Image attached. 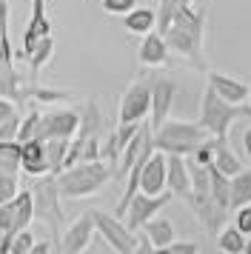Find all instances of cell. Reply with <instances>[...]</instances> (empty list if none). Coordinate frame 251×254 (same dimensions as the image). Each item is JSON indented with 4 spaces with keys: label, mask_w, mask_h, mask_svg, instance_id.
Returning <instances> with one entry per match:
<instances>
[{
    "label": "cell",
    "mask_w": 251,
    "mask_h": 254,
    "mask_svg": "<svg viewBox=\"0 0 251 254\" xmlns=\"http://www.w3.org/2000/svg\"><path fill=\"white\" fill-rule=\"evenodd\" d=\"M166 43H169L171 52H177L180 58H186L194 69L208 71L205 66V9H194L191 3L188 6H177L174 14H171V23L166 26Z\"/></svg>",
    "instance_id": "cell-1"
},
{
    "label": "cell",
    "mask_w": 251,
    "mask_h": 254,
    "mask_svg": "<svg viewBox=\"0 0 251 254\" xmlns=\"http://www.w3.org/2000/svg\"><path fill=\"white\" fill-rule=\"evenodd\" d=\"M114 177V166L109 160H80L57 172V189L63 200H83V197L97 194L103 186Z\"/></svg>",
    "instance_id": "cell-2"
},
{
    "label": "cell",
    "mask_w": 251,
    "mask_h": 254,
    "mask_svg": "<svg viewBox=\"0 0 251 254\" xmlns=\"http://www.w3.org/2000/svg\"><path fill=\"white\" fill-rule=\"evenodd\" d=\"M151 137H154V149L166 151V154H183V157H188L203 140L214 137V134H208V128L200 123V120H166L160 128L151 131Z\"/></svg>",
    "instance_id": "cell-3"
},
{
    "label": "cell",
    "mask_w": 251,
    "mask_h": 254,
    "mask_svg": "<svg viewBox=\"0 0 251 254\" xmlns=\"http://www.w3.org/2000/svg\"><path fill=\"white\" fill-rule=\"evenodd\" d=\"M237 117H251V106L249 103H228L211 86H205L203 100H200V123L208 128V134L228 137V128H231V123Z\"/></svg>",
    "instance_id": "cell-4"
},
{
    "label": "cell",
    "mask_w": 251,
    "mask_h": 254,
    "mask_svg": "<svg viewBox=\"0 0 251 254\" xmlns=\"http://www.w3.org/2000/svg\"><path fill=\"white\" fill-rule=\"evenodd\" d=\"M34 197V217H40L52 229V234H60L63 226V194L57 189V174H40L32 183Z\"/></svg>",
    "instance_id": "cell-5"
},
{
    "label": "cell",
    "mask_w": 251,
    "mask_h": 254,
    "mask_svg": "<svg viewBox=\"0 0 251 254\" xmlns=\"http://www.w3.org/2000/svg\"><path fill=\"white\" fill-rule=\"evenodd\" d=\"M151 112V77H137L126 86L117 109V123H143Z\"/></svg>",
    "instance_id": "cell-6"
},
{
    "label": "cell",
    "mask_w": 251,
    "mask_h": 254,
    "mask_svg": "<svg viewBox=\"0 0 251 254\" xmlns=\"http://www.w3.org/2000/svg\"><path fill=\"white\" fill-rule=\"evenodd\" d=\"M80 131V109H68V106L55 103L52 109L40 112V123H37V134L34 137L49 140V137H74Z\"/></svg>",
    "instance_id": "cell-7"
},
{
    "label": "cell",
    "mask_w": 251,
    "mask_h": 254,
    "mask_svg": "<svg viewBox=\"0 0 251 254\" xmlns=\"http://www.w3.org/2000/svg\"><path fill=\"white\" fill-rule=\"evenodd\" d=\"M94 226L106 246L117 254H134L137 252V234L126 226L123 217L117 214H106V211H94Z\"/></svg>",
    "instance_id": "cell-8"
},
{
    "label": "cell",
    "mask_w": 251,
    "mask_h": 254,
    "mask_svg": "<svg viewBox=\"0 0 251 254\" xmlns=\"http://www.w3.org/2000/svg\"><path fill=\"white\" fill-rule=\"evenodd\" d=\"M171 200V191H163V194H146V191H137L131 200H128V206H126V226L131 231L143 229L151 217H157L160 208H166Z\"/></svg>",
    "instance_id": "cell-9"
},
{
    "label": "cell",
    "mask_w": 251,
    "mask_h": 254,
    "mask_svg": "<svg viewBox=\"0 0 251 254\" xmlns=\"http://www.w3.org/2000/svg\"><path fill=\"white\" fill-rule=\"evenodd\" d=\"M177 97V83L166 77V74H154L151 77V112H148V126L151 131L160 128L171 117V106Z\"/></svg>",
    "instance_id": "cell-10"
},
{
    "label": "cell",
    "mask_w": 251,
    "mask_h": 254,
    "mask_svg": "<svg viewBox=\"0 0 251 254\" xmlns=\"http://www.w3.org/2000/svg\"><path fill=\"white\" fill-rule=\"evenodd\" d=\"M94 231H97V226H94V211H86V214H80L77 220H71L66 229H63L60 240H57V249H60L63 254L86 252V249L91 246Z\"/></svg>",
    "instance_id": "cell-11"
},
{
    "label": "cell",
    "mask_w": 251,
    "mask_h": 254,
    "mask_svg": "<svg viewBox=\"0 0 251 254\" xmlns=\"http://www.w3.org/2000/svg\"><path fill=\"white\" fill-rule=\"evenodd\" d=\"M186 203H188V208L194 211V217L200 220V226L208 234H220V229L226 226V220H228V211H231V208L220 206L214 197H211V191L208 194H191Z\"/></svg>",
    "instance_id": "cell-12"
},
{
    "label": "cell",
    "mask_w": 251,
    "mask_h": 254,
    "mask_svg": "<svg viewBox=\"0 0 251 254\" xmlns=\"http://www.w3.org/2000/svg\"><path fill=\"white\" fill-rule=\"evenodd\" d=\"M169 55H171V49L157 29L146 32L143 40H140V46H137V63L143 69H163V66H169Z\"/></svg>",
    "instance_id": "cell-13"
},
{
    "label": "cell",
    "mask_w": 251,
    "mask_h": 254,
    "mask_svg": "<svg viewBox=\"0 0 251 254\" xmlns=\"http://www.w3.org/2000/svg\"><path fill=\"white\" fill-rule=\"evenodd\" d=\"M166 174H169V163H166V151L154 149L148 154V160L140 169V191L146 194H163L166 189Z\"/></svg>",
    "instance_id": "cell-14"
},
{
    "label": "cell",
    "mask_w": 251,
    "mask_h": 254,
    "mask_svg": "<svg viewBox=\"0 0 251 254\" xmlns=\"http://www.w3.org/2000/svg\"><path fill=\"white\" fill-rule=\"evenodd\" d=\"M169 163V174H166V189L171 191V197L188 200L191 197V174H188V160L183 154H166Z\"/></svg>",
    "instance_id": "cell-15"
},
{
    "label": "cell",
    "mask_w": 251,
    "mask_h": 254,
    "mask_svg": "<svg viewBox=\"0 0 251 254\" xmlns=\"http://www.w3.org/2000/svg\"><path fill=\"white\" fill-rule=\"evenodd\" d=\"M20 172L29 177L49 174V157H46V143L40 137H29L20 143Z\"/></svg>",
    "instance_id": "cell-16"
},
{
    "label": "cell",
    "mask_w": 251,
    "mask_h": 254,
    "mask_svg": "<svg viewBox=\"0 0 251 254\" xmlns=\"http://www.w3.org/2000/svg\"><path fill=\"white\" fill-rule=\"evenodd\" d=\"M208 86L214 89L223 100L228 103H249V83H243L240 77H231V74H223V71L208 69Z\"/></svg>",
    "instance_id": "cell-17"
},
{
    "label": "cell",
    "mask_w": 251,
    "mask_h": 254,
    "mask_svg": "<svg viewBox=\"0 0 251 254\" xmlns=\"http://www.w3.org/2000/svg\"><path fill=\"white\" fill-rule=\"evenodd\" d=\"M126 32L128 35H146V32H151V29H157V9H148V6H134L131 12L126 14Z\"/></svg>",
    "instance_id": "cell-18"
},
{
    "label": "cell",
    "mask_w": 251,
    "mask_h": 254,
    "mask_svg": "<svg viewBox=\"0 0 251 254\" xmlns=\"http://www.w3.org/2000/svg\"><path fill=\"white\" fill-rule=\"evenodd\" d=\"M143 231H146L148 234V240L154 243V252H166V246H169L171 240H174V234H177V231H174V223H171L169 217H151L146 223V226H143Z\"/></svg>",
    "instance_id": "cell-19"
},
{
    "label": "cell",
    "mask_w": 251,
    "mask_h": 254,
    "mask_svg": "<svg viewBox=\"0 0 251 254\" xmlns=\"http://www.w3.org/2000/svg\"><path fill=\"white\" fill-rule=\"evenodd\" d=\"M103 131V112L97 100H86L80 106V137H100Z\"/></svg>",
    "instance_id": "cell-20"
},
{
    "label": "cell",
    "mask_w": 251,
    "mask_h": 254,
    "mask_svg": "<svg viewBox=\"0 0 251 254\" xmlns=\"http://www.w3.org/2000/svg\"><path fill=\"white\" fill-rule=\"evenodd\" d=\"M214 166L223 174H228V177H234V174H240L246 169V166L240 163V157L231 151L228 137H214Z\"/></svg>",
    "instance_id": "cell-21"
},
{
    "label": "cell",
    "mask_w": 251,
    "mask_h": 254,
    "mask_svg": "<svg viewBox=\"0 0 251 254\" xmlns=\"http://www.w3.org/2000/svg\"><path fill=\"white\" fill-rule=\"evenodd\" d=\"M11 208H14V231H23L32 226L34 220V197L32 189H20L17 197L11 200Z\"/></svg>",
    "instance_id": "cell-22"
},
{
    "label": "cell",
    "mask_w": 251,
    "mask_h": 254,
    "mask_svg": "<svg viewBox=\"0 0 251 254\" xmlns=\"http://www.w3.org/2000/svg\"><path fill=\"white\" fill-rule=\"evenodd\" d=\"M52 55H55V37L52 35H43L37 43H34V49L26 55V63H29V74H37V71L46 69V63L52 60Z\"/></svg>",
    "instance_id": "cell-23"
},
{
    "label": "cell",
    "mask_w": 251,
    "mask_h": 254,
    "mask_svg": "<svg viewBox=\"0 0 251 254\" xmlns=\"http://www.w3.org/2000/svg\"><path fill=\"white\" fill-rule=\"evenodd\" d=\"M14 46L9 37V0H0V66H14Z\"/></svg>",
    "instance_id": "cell-24"
},
{
    "label": "cell",
    "mask_w": 251,
    "mask_h": 254,
    "mask_svg": "<svg viewBox=\"0 0 251 254\" xmlns=\"http://www.w3.org/2000/svg\"><path fill=\"white\" fill-rule=\"evenodd\" d=\"M217 249L226 254H243L246 252V234L237 226H223L217 234Z\"/></svg>",
    "instance_id": "cell-25"
},
{
    "label": "cell",
    "mask_w": 251,
    "mask_h": 254,
    "mask_svg": "<svg viewBox=\"0 0 251 254\" xmlns=\"http://www.w3.org/2000/svg\"><path fill=\"white\" fill-rule=\"evenodd\" d=\"M46 143V157H49V169L52 174H57L66 163V154H68V146H71V137H49L43 140Z\"/></svg>",
    "instance_id": "cell-26"
},
{
    "label": "cell",
    "mask_w": 251,
    "mask_h": 254,
    "mask_svg": "<svg viewBox=\"0 0 251 254\" xmlns=\"http://www.w3.org/2000/svg\"><path fill=\"white\" fill-rule=\"evenodd\" d=\"M208 172H211V197H214L220 206L231 208V177L220 172L214 163L208 166Z\"/></svg>",
    "instance_id": "cell-27"
},
{
    "label": "cell",
    "mask_w": 251,
    "mask_h": 254,
    "mask_svg": "<svg viewBox=\"0 0 251 254\" xmlns=\"http://www.w3.org/2000/svg\"><path fill=\"white\" fill-rule=\"evenodd\" d=\"M251 200V169H243L231 177V208L246 206Z\"/></svg>",
    "instance_id": "cell-28"
},
{
    "label": "cell",
    "mask_w": 251,
    "mask_h": 254,
    "mask_svg": "<svg viewBox=\"0 0 251 254\" xmlns=\"http://www.w3.org/2000/svg\"><path fill=\"white\" fill-rule=\"evenodd\" d=\"M0 172L20 174V140H0Z\"/></svg>",
    "instance_id": "cell-29"
},
{
    "label": "cell",
    "mask_w": 251,
    "mask_h": 254,
    "mask_svg": "<svg viewBox=\"0 0 251 254\" xmlns=\"http://www.w3.org/2000/svg\"><path fill=\"white\" fill-rule=\"evenodd\" d=\"M20 191V174L14 172H0V203H9L14 200Z\"/></svg>",
    "instance_id": "cell-30"
},
{
    "label": "cell",
    "mask_w": 251,
    "mask_h": 254,
    "mask_svg": "<svg viewBox=\"0 0 251 254\" xmlns=\"http://www.w3.org/2000/svg\"><path fill=\"white\" fill-rule=\"evenodd\" d=\"M34 240H37V237H34L29 229L14 231V234H11V254H32Z\"/></svg>",
    "instance_id": "cell-31"
},
{
    "label": "cell",
    "mask_w": 251,
    "mask_h": 254,
    "mask_svg": "<svg viewBox=\"0 0 251 254\" xmlns=\"http://www.w3.org/2000/svg\"><path fill=\"white\" fill-rule=\"evenodd\" d=\"M191 160H197V163H203V166H211L214 163V137H208V140H203L197 149L188 154Z\"/></svg>",
    "instance_id": "cell-32"
},
{
    "label": "cell",
    "mask_w": 251,
    "mask_h": 254,
    "mask_svg": "<svg viewBox=\"0 0 251 254\" xmlns=\"http://www.w3.org/2000/svg\"><path fill=\"white\" fill-rule=\"evenodd\" d=\"M20 120H23V112H17V115L6 117V120L0 123V140H17V131H20Z\"/></svg>",
    "instance_id": "cell-33"
},
{
    "label": "cell",
    "mask_w": 251,
    "mask_h": 254,
    "mask_svg": "<svg viewBox=\"0 0 251 254\" xmlns=\"http://www.w3.org/2000/svg\"><path fill=\"white\" fill-rule=\"evenodd\" d=\"M100 6H103V12H109V14H128L131 9L137 6V0H100Z\"/></svg>",
    "instance_id": "cell-34"
},
{
    "label": "cell",
    "mask_w": 251,
    "mask_h": 254,
    "mask_svg": "<svg viewBox=\"0 0 251 254\" xmlns=\"http://www.w3.org/2000/svg\"><path fill=\"white\" fill-rule=\"evenodd\" d=\"M0 234H14V208L9 203H0Z\"/></svg>",
    "instance_id": "cell-35"
},
{
    "label": "cell",
    "mask_w": 251,
    "mask_h": 254,
    "mask_svg": "<svg viewBox=\"0 0 251 254\" xmlns=\"http://www.w3.org/2000/svg\"><path fill=\"white\" fill-rule=\"evenodd\" d=\"M237 214H234V226H237L243 234H251V200L246 203V206L234 208Z\"/></svg>",
    "instance_id": "cell-36"
},
{
    "label": "cell",
    "mask_w": 251,
    "mask_h": 254,
    "mask_svg": "<svg viewBox=\"0 0 251 254\" xmlns=\"http://www.w3.org/2000/svg\"><path fill=\"white\" fill-rule=\"evenodd\" d=\"M166 252L169 254H197L200 252V246L191 240H171L169 246H166Z\"/></svg>",
    "instance_id": "cell-37"
},
{
    "label": "cell",
    "mask_w": 251,
    "mask_h": 254,
    "mask_svg": "<svg viewBox=\"0 0 251 254\" xmlns=\"http://www.w3.org/2000/svg\"><path fill=\"white\" fill-rule=\"evenodd\" d=\"M17 112H23V106L17 103V100H11V97H0V123H3L6 117L17 115Z\"/></svg>",
    "instance_id": "cell-38"
},
{
    "label": "cell",
    "mask_w": 251,
    "mask_h": 254,
    "mask_svg": "<svg viewBox=\"0 0 251 254\" xmlns=\"http://www.w3.org/2000/svg\"><path fill=\"white\" fill-rule=\"evenodd\" d=\"M134 234H137V252H140V254L154 252V243L148 240V234H146V231H143V229H137Z\"/></svg>",
    "instance_id": "cell-39"
},
{
    "label": "cell",
    "mask_w": 251,
    "mask_h": 254,
    "mask_svg": "<svg viewBox=\"0 0 251 254\" xmlns=\"http://www.w3.org/2000/svg\"><path fill=\"white\" fill-rule=\"evenodd\" d=\"M46 252H52V243H49V240H34L32 254H46Z\"/></svg>",
    "instance_id": "cell-40"
},
{
    "label": "cell",
    "mask_w": 251,
    "mask_h": 254,
    "mask_svg": "<svg viewBox=\"0 0 251 254\" xmlns=\"http://www.w3.org/2000/svg\"><path fill=\"white\" fill-rule=\"evenodd\" d=\"M243 149H246V157L251 163V126H246V131H243Z\"/></svg>",
    "instance_id": "cell-41"
},
{
    "label": "cell",
    "mask_w": 251,
    "mask_h": 254,
    "mask_svg": "<svg viewBox=\"0 0 251 254\" xmlns=\"http://www.w3.org/2000/svg\"><path fill=\"white\" fill-rule=\"evenodd\" d=\"M246 254H251V234H246Z\"/></svg>",
    "instance_id": "cell-42"
},
{
    "label": "cell",
    "mask_w": 251,
    "mask_h": 254,
    "mask_svg": "<svg viewBox=\"0 0 251 254\" xmlns=\"http://www.w3.org/2000/svg\"><path fill=\"white\" fill-rule=\"evenodd\" d=\"M249 106H251V83H249Z\"/></svg>",
    "instance_id": "cell-43"
},
{
    "label": "cell",
    "mask_w": 251,
    "mask_h": 254,
    "mask_svg": "<svg viewBox=\"0 0 251 254\" xmlns=\"http://www.w3.org/2000/svg\"><path fill=\"white\" fill-rule=\"evenodd\" d=\"M32 3H46V0H32Z\"/></svg>",
    "instance_id": "cell-44"
}]
</instances>
